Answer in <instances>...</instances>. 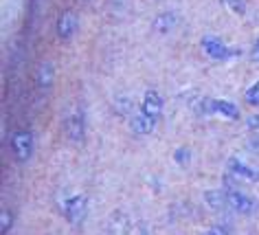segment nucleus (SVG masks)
Listing matches in <instances>:
<instances>
[{
    "label": "nucleus",
    "mask_w": 259,
    "mask_h": 235,
    "mask_svg": "<svg viewBox=\"0 0 259 235\" xmlns=\"http://www.w3.org/2000/svg\"><path fill=\"white\" fill-rule=\"evenodd\" d=\"M60 213L66 218L73 226H81L83 220L88 215V198L86 193H75V195H68L64 202H60Z\"/></svg>",
    "instance_id": "1"
},
{
    "label": "nucleus",
    "mask_w": 259,
    "mask_h": 235,
    "mask_svg": "<svg viewBox=\"0 0 259 235\" xmlns=\"http://www.w3.org/2000/svg\"><path fill=\"white\" fill-rule=\"evenodd\" d=\"M200 47H202L206 57L218 60V62H226V60H231V57L239 55L237 49H231L229 44H226L222 37H218V35H204L202 40H200Z\"/></svg>",
    "instance_id": "2"
},
{
    "label": "nucleus",
    "mask_w": 259,
    "mask_h": 235,
    "mask_svg": "<svg viewBox=\"0 0 259 235\" xmlns=\"http://www.w3.org/2000/svg\"><path fill=\"white\" fill-rule=\"evenodd\" d=\"M224 195H226V202H229V207L233 209L235 213H242V215H250L257 211V202L250 198V195H246L244 191H239V189L226 185L224 187Z\"/></svg>",
    "instance_id": "3"
},
{
    "label": "nucleus",
    "mask_w": 259,
    "mask_h": 235,
    "mask_svg": "<svg viewBox=\"0 0 259 235\" xmlns=\"http://www.w3.org/2000/svg\"><path fill=\"white\" fill-rule=\"evenodd\" d=\"M11 152L20 163H27L33 154V134L31 130H18L11 134Z\"/></svg>",
    "instance_id": "4"
},
{
    "label": "nucleus",
    "mask_w": 259,
    "mask_h": 235,
    "mask_svg": "<svg viewBox=\"0 0 259 235\" xmlns=\"http://www.w3.org/2000/svg\"><path fill=\"white\" fill-rule=\"evenodd\" d=\"M139 112L147 114V116H150V119H154V121L160 119V112H163V97L158 95V90H154V88L145 90Z\"/></svg>",
    "instance_id": "5"
},
{
    "label": "nucleus",
    "mask_w": 259,
    "mask_h": 235,
    "mask_svg": "<svg viewBox=\"0 0 259 235\" xmlns=\"http://www.w3.org/2000/svg\"><path fill=\"white\" fill-rule=\"evenodd\" d=\"M226 172L231 176H235V178H244V180H252V182L259 180V169L246 165V163L242 159H237V156H231V159L226 161Z\"/></svg>",
    "instance_id": "6"
},
{
    "label": "nucleus",
    "mask_w": 259,
    "mask_h": 235,
    "mask_svg": "<svg viewBox=\"0 0 259 235\" xmlns=\"http://www.w3.org/2000/svg\"><path fill=\"white\" fill-rule=\"evenodd\" d=\"M132 228H134L132 220H130V215L123 209H114L110 213V224H108L110 235H132Z\"/></svg>",
    "instance_id": "7"
},
{
    "label": "nucleus",
    "mask_w": 259,
    "mask_h": 235,
    "mask_svg": "<svg viewBox=\"0 0 259 235\" xmlns=\"http://www.w3.org/2000/svg\"><path fill=\"white\" fill-rule=\"evenodd\" d=\"M77 16H75V11H70V9H66V11H62L60 14V18H57V37L60 40H70V37L75 35V31H77Z\"/></svg>",
    "instance_id": "8"
},
{
    "label": "nucleus",
    "mask_w": 259,
    "mask_h": 235,
    "mask_svg": "<svg viewBox=\"0 0 259 235\" xmlns=\"http://www.w3.org/2000/svg\"><path fill=\"white\" fill-rule=\"evenodd\" d=\"M66 134L73 143H81L86 136V121H83L81 112H73L66 119Z\"/></svg>",
    "instance_id": "9"
},
{
    "label": "nucleus",
    "mask_w": 259,
    "mask_h": 235,
    "mask_svg": "<svg viewBox=\"0 0 259 235\" xmlns=\"http://www.w3.org/2000/svg\"><path fill=\"white\" fill-rule=\"evenodd\" d=\"M130 128H132L134 134L145 136V134H152L154 132V128H156V121L150 119V116L143 114V112H137L134 116H130Z\"/></svg>",
    "instance_id": "10"
},
{
    "label": "nucleus",
    "mask_w": 259,
    "mask_h": 235,
    "mask_svg": "<svg viewBox=\"0 0 259 235\" xmlns=\"http://www.w3.org/2000/svg\"><path fill=\"white\" fill-rule=\"evenodd\" d=\"M53 82H55V66L51 62H42L40 66H37V70H35V84H37V88L51 90Z\"/></svg>",
    "instance_id": "11"
},
{
    "label": "nucleus",
    "mask_w": 259,
    "mask_h": 235,
    "mask_svg": "<svg viewBox=\"0 0 259 235\" xmlns=\"http://www.w3.org/2000/svg\"><path fill=\"white\" fill-rule=\"evenodd\" d=\"M213 114H220L229 121L239 119V108L229 99H213Z\"/></svg>",
    "instance_id": "12"
},
{
    "label": "nucleus",
    "mask_w": 259,
    "mask_h": 235,
    "mask_svg": "<svg viewBox=\"0 0 259 235\" xmlns=\"http://www.w3.org/2000/svg\"><path fill=\"white\" fill-rule=\"evenodd\" d=\"M202 198H204L206 207H209L211 211H224V209L229 207L224 191H218V189H209V191H204V193H202Z\"/></svg>",
    "instance_id": "13"
},
{
    "label": "nucleus",
    "mask_w": 259,
    "mask_h": 235,
    "mask_svg": "<svg viewBox=\"0 0 259 235\" xmlns=\"http://www.w3.org/2000/svg\"><path fill=\"white\" fill-rule=\"evenodd\" d=\"M178 18L174 11H165V14H158L156 20H154V31H158V33H169V31L176 27Z\"/></svg>",
    "instance_id": "14"
},
{
    "label": "nucleus",
    "mask_w": 259,
    "mask_h": 235,
    "mask_svg": "<svg viewBox=\"0 0 259 235\" xmlns=\"http://www.w3.org/2000/svg\"><path fill=\"white\" fill-rule=\"evenodd\" d=\"M220 5L235 16H246V3L244 0H220Z\"/></svg>",
    "instance_id": "15"
},
{
    "label": "nucleus",
    "mask_w": 259,
    "mask_h": 235,
    "mask_svg": "<svg viewBox=\"0 0 259 235\" xmlns=\"http://www.w3.org/2000/svg\"><path fill=\"white\" fill-rule=\"evenodd\" d=\"M114 108H116V112H119L121 116H130V112L134 110L132 97H119V99L114 101Z\"/></svg>",
    "instance_id": "16"
},
{
    "label": "nucleus",
    "mask_w": 259,
    "mask_h": 235,
    "mask_svg": "<svg viewBox=\"0 0 259 235\" xmlns=\"http://www.w3.org/2000/svg\"><path fill=\"white\" fill-rule=\"evenodd\" d=\"M0 222H3L0 235H9L11 226H14V211H11V209H3V213H0Z\"/></svg>",
    "instance_id": "17"
},
{
    "label": "nucleus",
    "mask_w": 259,
    "mask_h": 235,
    "mask_svg": "<svg viewBox=\"0 0 259 235\" xmlns=\"http://www.w3.org/2000/svg\"><path fill=\"white\" fill-rule=\"evenodd\" d=\"M174 161H176V165H180V167L189 165V161H191V149H189V147H176V152H174Z\"/></svg>",
    "instance_id": "18"
},
{
    "label": "nucleus",
    "mask_w": 259,
    "mask_h": 235,
    "mask_svg": "<svg viewBox=\"0 0 259 235\" xmlns=\"http://www.w3.org/2000/svg\"><path fill=\"white\" fill-rule=\"evenodd\" d=\"M244 99H246V103H250V106H259V82H255L252 86L246 88Z\"/></svg>",
    "instance_id": "19"
},
{
    "label": "nucleus",
    "mask_w": 259,
    "mask_h": 235,
    "mask_svg": "<svg viewBox=\"0 0 259 235\" xmlns=\"http://www.w3.org/2000/svg\"><path fill=\"white\" fill-rule=\"evenodd\" d=\"M246 128H248L250 132H259V114L246 116Z\"/></svg>",
    "instance_id": "20"
},
{
    "label": "nucleus",
    "mask_w": 259,
    "mask_h": 235,
    "mask_svg": "<svg viewBox=\"0 0 259 235\" xmlns=\"http://www.w3.org/2000/svg\"><path fill=\"white\" fill-rule=\"evenodd\" d=\"M204 235H231V231H229V228H226L224 224H215V226H211Z\"/></svg>",
    "instance_id": "21"
},
{
    "label": "nucleus",
    "mask_w": 259,
    "mask_h": 235,
    "mask_svg": "<svg viewBox=\"0 0 259 235\" xmlns=\"http://www.w3.org/2000/svg\"><path fill=\"white\" fill-rule=\"evenodd\" d=\"M132 233H134V235H150V228H147L145 222H139V224H134Z\"/></svg>",
    "instance_id": "22"
},
{
    "label": "nucleus",
    "mask_w": 259,
    "mask_h": 235,
    "mask_svg": "<svg viewBox=\"0 0 259 235\" xmlns=\"http://www.w3.org/2000/svg\"><path fill=\"white\" fill-rule=\"evenodd\" d=\"M248 147L252 152H259V132H250V139H248Z\"/></svg>",
    "instance_id": "23"
},
{
    "label": "nucleus",
    "mask_w": 259,
    "mask_h": 235,
    "mask_svg": "<svg viewBox=\"0 0 259 235\" xmlns=\"http://www.w3.org/2000/svg\"><path fill=\"white\" fill-rule=\"evenodd\" d=\"M252 60H257V62H259V37H257L255 47H252Z\"/></svg>",
    "instance_id": "24"
}]
</instances>
